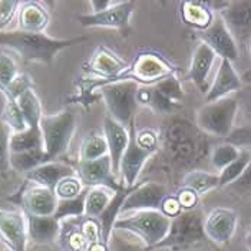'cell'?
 Instances as JSON below:
<instances>
[{"label": "cell", "mask_w": 251, "mask_h": 251, "mask_svg": "<svg viewBox=\"0 0 251 251\" xmlns=\"http://www.w3.org/2000/svg\"><path fill=\"white\" fill-rule=\"evenodd\" d=\"M86 36L72 39L50 38L45 33H29L22 30L0 32V45L12 49L27 62L52 65L59 52L86 40Z\"/></svg>", "instance_id": "1"}, {"label": "cell", "mask_w": 251, "mask_h": 251, "mask_svg": "<svg viewBox=\"0 0 251 251\" xmlns=\"http://www.w3.org/2000/svg\"><path fill=\"white\" fill-rule=\"evenodd\" d=\"M171 226V218L156 211V210H145L135 211L128 217L121 215L114 224V230L121 232H131L138 237L144 246L150 250L155 247L167 237ZM112 230V231H114Z\"/></svg>", "instance_id": "2"}, {"label": "cell", "mask_w": 251, "mask_h": 251, "mask_svg": "<svg viewBox=\"0 0 251 251\" xmlns=\"http://www.w3.org/2000/svg\"><path fill=\"white\" fill-rule=\"evenodd\" d=\"M176 68L161 53L154 50H142L136 55L122 74L100 83L99 86L121 80H132L138 85L154 86L167 77L174 76Z\"/></svg>", "instance_id": "3"}, {"label": "cell", "mask_w": 251, "mask_h": 251, "mask_svg": "<svg viewBox=\"0 0 251 251\" xmlns=\"http://www.w3.org/2000/svg\"><path fill=\"white\" fill-rule=\"evenodd\" d=\"M238 112V99L227 97L202 105L195 114V124L200 131L215 138H227L234 131Z\"/></svg>", "instance_id": "4"}, {"label": "cell", "mask_w": 251, "mask_h": 251, "mask_svg": "<svg viewBox=\"0 0 251 251\" xmlns=\"http://www.w3.org/2000/svg\"><path fill=\"white\" fill-rule=\"evenodd\" d=\"M204 214L195 208L191 211H182L171 220L170 231L167 237L155 247V250H178L198 246L205 241L204 232Z\"/></svg>", "instance_id": "5"}, {"label": "cell", "mask_w": 251, "mask_h": 251, "mask_svg": "<svg viewBox=\"0 0 251 251\" xmlns=\"http://www.w3.org/2000/svg\"><path fill=\"white\" fill-rule=\"evenodd\" d=\"M76 131V116L71 111H62L52 115H43L40 121V132L43 136V148L50 161L63 155Z\"/></svg>", "instance_id": "6"}, {"label": "cell", "mask_w": 251, "mask_h": 251, "mask_svg": "<svg viewBox=\"0 0 251 251\" xmlns=\"http://www.w3.org/2000/svg\"><path fill=\"white\" fill-rule=\"evenodd\" d=\"M109 116H112L119 124L129 128L135 122L138 99L136 94L139 85L132 80L112 82L99 86Z\"/></svg>", "instance_id": "7"}, {"label": "cell", "mask_w": 251, "mask_h": 251, "mask_svg": "<svg viewBox=\"0 0 251 251\" xmlns=\"http://www.w3.org/2000/svg\"><path fill=\"white\" fill-rule=\"evenodd\" d=\"M184 91L176 76L164 79L154 86L138 89V105H145L158 114H170L181 103Z\"/></svg>", "instance_id": "8"}, {"label": "cell", "mask_w": 251, "mask_h": 251, "mask_svg": "<svg viewBox=\"0 0 251 251\" xmlns=\"http://www.w3.org/2000/svg\"><path fill=\"white\" fill-rule=\"evenodd\" d=\"M164 142L173 159L182 165L191 164L201 155V139L190 124L181 121L173 122L165 131Z\"/></svg>", "instance_id": "9"}, {"label": "cell", "mask_w": 251, "mask_h": 251, "mask_svg": "<svg viewBox=\"0 0 251 251\" xmlns=\"http://www.w3.org/2000/svg\"><path fill=\"white\" fill-rule=\"evenodd\" d=\"M135 122L129 126V145L119 164V174L122 176V185L125 188L135 187L136 179L142 173L145 164L155 155V150H151L136 139Z\"/></svg>", "instance_id": "10"}, {"label": "cell", "mask_w": 251, "mask_h": 251, "mask_svg": "<svg viewBox=\"0 0 251 251\" xmlns=\"http://www.w3.org/2000/svg\"><path fill=\"white\" fill-rule=\"evenodd\" d=\"M238 227V213L228 207H217L204 217V232L215 246H226Z\"/></svg>", "instance_id": "11"}, {"label": "cell", "mask_w": 251, "mask_h": 251, "mask_svg": "<svg viewBox=\"0 0 251 251\" xmlns=\"http://www.w3.org/2000/svg\"><path fill=\"white\" fill-rule=\"evenodd\" d=\"M167 188L161 182L148 181L144 184H138L131 188L129 194L126 195L121 215L125 213H135V211H145V210H161L162 201L167 197Z\"/></svg>", "instance_id": "12"}, {"label": "cell", "mask_w": 251, "mask_h": 251, "mask_svg": "<svg viewBox=\"0 0 251 251\" xmlns=\"http://www.w3.org/2000/svg\"><path fill=\"white\" fill-rule=\"evenodd\" d=\"M198 36L202 43H205L217 56L221 58V60L224 59L234 62L240 56L238 45L220 15L215 16L213 23L205 30L198 32Z\"/></svg>", "instance_id": "13"}, {"label": "cell", "mask_w": 251, "mask_h": 251, "mask_svg": "<svg viewBox=\"0 0 251 251\" xmlns=\"http://www.w3.org/2000/svg\"><path fill=\"white\" fill-rule=\"evenodd\" d=\"M76 175L85 185V188L108 187L119 191L124 187L121 182H118L109 155L95 161H79Z\"/></svg>", "instance_id": "14"}, {"label": "cell", "mask_w": 251, "mask_h": 251, "mask_svg": "<svg viewBox=\"0 0 251 251\" xmlns=\"http://www.w3.org/2000/svg\"><path fill=\"white\" fill-rule=\"evenodd\" d=\"M226 26L231 32L238 46L251 42V0L228 1L227 7L220 13Z\"/></svg>", "instance_id": "15"}, {"label": "cell", "mask_w": 251, "mask_h": 251, "mask_svg": "<svg viewBox=\"0 0 251 251\" xmlns=\"http://www.w3.org/2000/svg\"><path fill=\"white\" fill-rule=\"evenodd\" d=\"M135 1H116L109 9L100 13H88L77 16V22L85 27L125 29L135 12Z\"/></svg>", "instance_id": "16"}, {"label": "cell", "mask_w": 251, "mask_h": 251, "mask_svg": "<svg viewBox=\"0 0 251 251\" xmlns=\"http://www.w3.org/2000/svg\"><path fill=\"white\" fill-rule=\"evenodd\" d=\"M0 241L10 251H26L29 237L25 213L0 208Z\"/></svg>", "instance_id": "17"}, {"label": "cell", "mask_w": 251, "mask_h": 251, "mask_svg": "<svg viewBox=\"0 0 251 251\" xmlns=\"http://www.w3.org/2000/svg\"><path fill=\"white\" fill-rule=\"evenodd\" d=\"M58 197L49 188L36 184L27 185L20 194V204L23 213L40 217H52L58 208Z\"/></svg>", "instance_id": "18"}, {"label": "cell", "mask_w": 251, "mask_h": 251, "mask_svg": "<svg viewBox=\"0 0 251 251\" xmlns=\"http://www.w3.org/2000/svg\"><path fill=\"white\" fill-rule=\"evenodd\" d=\"M241 88H243V79L237 74L235 68L232 66V62L223 59L220 62L213 83L210 85V89L205 94V103L231 97V94L240 91Z\"/></svg>", "instance_id": "19"}, {"label": "cell", "mask_w": 251, "mask_h": 251, "mask_svg": "<svg viewBox=\"0 0 251 251\" xmlns=\"http://www.w3.org/2000/svg\"><path fill=\"white\" fill-rule=\"evenodd\" d=\"M103 136L108 144L112 170L118 175L121 159L129 145V128L119 124L112 116L106 115L103 121Z\"/></svg>", "instance_id": "20"}, {"label": "cell", "mask_w": 251, "mask_h": 251, "mask_svg": "<svg viewBox=\"0 0 251 251\" xmlns=\"http://www.w3.org/2000/svg\"><path fill=\"white\" fill-rule=\"evenodd\" d=\"M215 58H217V55L202 42L195 48L193 58H191L187 77L204 94H207L210 89L208 77L211 74Z\"/></svg>", "instance_id": "21"}, {"label": "cell", "mask_w": 251, "mask_h": 251, "mask_svg": "<svg viewBox=\"0 0 251 251\" xmlns=\"http://www.w3.org/2000/svg\"><path fill=\"white\" fill-rule=\"evenodd\" d=\"M128 62L121 56H118L111 49L100 46L97 52L92 55V59L88 63V68L92 74H97L100 76V83L118 76L128 68Z\"/></svg>", "instance_id": "22"}, {"label": "cell", "mask_w": 251, "mask_h": 251, "mask_svg": "<svg viewBox=\"0 0 251 251\" xmlns=\"http://www.w3.org/2000/svg\"><path fill=\"white\" fill-rule=\"evenodd\" d=\"M75 174H76V170L72 168L71 165L59 162V161H49L38 168L32 170L25 176L30 184H36V185L49 188L53 191L55 187L59 184V181Z\"/></svg>", "instance_id": "23"}, {"label": "cell", "mask_w": 251, "mask_h": 251, "mask_svg": "<svg viewBox=\"0 0 251 251\" xmlns=\"http://www.w3.org/2000/svg\"><path fill=\"white\" fill-rule=\"evenodd\" d=\"M49 12L40 1H23L18 13V26L22 32L43 33L49 25Z\"/></svg>", "instance_id": "24"}, {"label": "cell", "mask_w": 251, "mask_h": 251, "mask_svg": "<svg viewBox=\"0 0 251 251\" xmlns=\"http://www.w3.org/2000/svg\"><path fill=\"white\" fill-rule=\"evenodd\" d=\"M26 215L27 224V237L35 244H50L56 241L60 234V223L52 217H40V215Z\"/></svg>", "instance_id": "25"}, {"label": "cell", "mask_w": 251, "mask_h": 251, "mask_svg": "<svg viewBox=\"0 0 251 251\" xmlns=\"http://www.w3.org/2000/svg\"><path fill=\"white\" fill-rule=\"evenodd\" d=\"M179 13L182 22L198 32L205 30L215 19L208 1H182Z\"/></svg>", "instance_id": "26"}, {"label": "cell", "mask_w": 251, "mask_h": 251, "mask_svg": "<svg viewBox=\"0 0 251 251\" xmlns=\"http://www.w3.org/2000/svg\"><path fill=\"white\" fill-rule=\"evenodd\" d=\"M59 241L63 251H88L89 243L80 230V217L69 218L60 223Z\"/></svg>", "instance_id": "27"}, {"label": "cell", "mask_w": 251, "mask_h": 251, "mask_svg": "<svg viewBox=\"0 0 251 251\" xmlns=\"http://www.w3.org/2000/svg\"><path fill=\"white\" fill-rule=\"evenodd\" d=\"M116 191L108 187L86 188L85 195V217L99 218L114 200Z\"/></svg>", "instance_id": "28"}, {"label": "cell", "mask_w": 251, "mask_h": 251, "mask_svg": "<svg viewBox=\"0 0 251 251\" xmlns=\"http://www.w3.org/2000/svg\"><path fill=\"white\" fill-rule=\"evenodd\" d=\"M182 187L193 190L197 195L201 197L220 187V176L218 174L204 170H193L185 174L182 179Z\"/></svg>", "instance_id": "29"}, {"label": "cell", "mask_w": 251, "mask_h": 251, "mask_svg": "<svg viewBox=\"0 0 251 251\" xmlns=\"http://www.w3.org/2000/svg\"><path fill=\"white\" fill-rule=\"evenodd\" d=\"M49 156L46 155L43 148L39 150H32V151H25V152H16V154H10L9 158V164L10 168L16 173L20 174H27L32 170L38 168L40 165L49 162Z\"/></svg>", "instance_id": "30"}, {"label": "cell", "mask_w": 251, "mask_h": 251, "mask_svg": "<svg viewBox=\"0 0 251 251\" xmlns=\"http://www.w3.org/2000/svg\"><path fill=\"white\" fill-rule=\"evenodd\" d=\"M18 105H19L22 115L25 118L27 126L32 128H40V121L43 118V109H42V103L40 99L36 95L35 89H29L25 94H22L18 99H16Z\"/></svg>", "instance_id": "31"}, {"label": "cell", "mask_w": 251, "mask_h": 251, "mask_svg": "<svg viewBox=\"0 0 251 251\" xmlns=\"http://www.w3.org/2000/svg\"><path fill=\"white\" fill-rule=\"evenodd\" d=\"M39 148H43V136L40 128L29 126L22 132H13L10 136V154L32 151Z\"/></svg>", "instance_id": "32"}, {"label": "cell", "mask_w": 251, "mask_h": 251, "mask_svg": "<svg viewBox=\"0 0 251 251\" xmlns=\"http://www.w3.org/2000/svg\"><path fill=\"white\" fill-rule=\"evenodd\" d=\"M109 155L105 136L100 134H89L82 141L79 150V161H95Z\"/></svg>", "instance_id": "33"}, {"label": "cell", "mask_w": 251, "mask_h": 251, "mask_svg": "<svg viewBox=\"0 0 251 251\" xmlns=\"http://www.w3.org/2000/svg\"><path fill=\"white\" fill-rule=\"evenodd\" d=\"M251 161V151L250 150H241L240 156L231 162L227 168H224L221 173H218L220 176V187H227L232 185L241 175L246 171L247 165Z\"/></svg>", "instance_id": "34"}, {"label": "cell", "mask_w": 251, "mask_h": 251, "mask_svg": "<svg viewBox=\"0 0 251 251\" xmlns=\"http://www.w3.org/2000/svg\"><path fill=\"white\" fill-rule=\"evenodd\" d=\"M241 154V150L234 145V144H220L215 145L210 155V161L213 168H215L218 173H221L224 168H227L231 162H234Z\"/></svg>", "instance_id": "35"}, {"label": "cell", "mask_w": 251, "mask_h": 251, "mask_svg": "<svg viewBox=\"0 0 251 251\" xmlns=\"http://www.w3.org/2000/svg\"><path fill=\"white\" fill-rule=\"evenodd\" d=\"M85 195H86V190L76 198L59 200L58 208H56V213L53 217L58 220L59 223L69 220V218L83 217L85 215Z\"/></svg>", "instance_id": "36"}, {"label": "cell", "mask_w": 251, "mask_h": 251, "mask_svg": "<svg viewBox=\"0 0 251 251\" xmlns=\"http://www.w3.org/2000/svg\"><path fill=\"white\" fill-rule=\"evenodd\" d=\"M1 121L10 128L12 134L13 132H22L26 128H29L25 118L22 115V111H20L18 102L15 99H10V98H4V108H3Z\"/></svg>", "instance_id": "37"}, {"label": "cell", "mask_w": 251, "mask_h": 251, "mask_svg": "<svg viewBox=\"0 0 251 251\" xmlns=\"http://www.w3.org/2000/svg\"><path fill=\"white\" fill-rule=\"evenodd\" d=\"M86 188L82 184V181L79 179L76 174L71 175L63 178L62 181H59V184L55 187L53 193L56 194L58 200H71V198H76L80 194H83Z\"/></svg>", "instance_id": "38"}, {"label": "cell", "mask_w": 251, "mask_h": 251, "mask_svg": "<svg viewBox=\"0 0 251 251\" xmlns=\"http://www.w3.org/2000/svg\"><path fill=\"white\" fill-rule=\"evenodd\" d=\"M19 76L18 65L13 59L4 53H0V92L4 95L12 82Z\"/></svg>", "instance_id": "39"}, {"label": "cell", "mask_w": 251, "mask_h": 251, "mask_svg": "<svg viewBox=\"0 0 251 251\" xmlns=\"http://www.w3.org/2000/svg\"><path fill=\"white\" fill-rule=\"evenodd\" d=\"M10 128L0 119V173H4L10 168Z\"/></svg>", "instance_id": "40"}, {"label": "cell", "mask_w": 251, "mask_h": 251, "mask_svg": "<svg viewBox=\"0 0 251 251\" xmlns=\"http://www.w3.org/2000/svg\"><path fill=\"white\" fill-rule=\"evenodd\" d=\"M20 4L22 1L16 0H0V32H4L10 22L18 16Z\"/></svg>", "instance_id": "41"}, {"label": "cell", "mask_w": 251, "mask_h": 251, "mask_svg": "<svg viewBox=\"0 0 251 251\" xmlns=\"http://www.w3.org/2000/svg\"><path fill=\"white\" fill-rule=\"evenodd\" d=\"M108 249L109 251H148L147 247H142L136 243L124 238L119 231H112L108 241Z\"/></svg>", "instance_id": "42"}, {"label": "cell", "mask_w": 251, "mask_h": 251, "mask_svg": "<svg viewBox=\"0 0 251 251\" xmlns=\"http://www.w3.org/2000/svg\"><path fill=\"white\" fill-rule=\"evenodd\" d=\"M32 88H33V83H32L30 76H27L26 74H19V76L12 82V85L9 86L7 92L3 97L10 98V99H15L16 100L22 94H25L26 91H29Z\"/></svg>", "instance_id": "43"}, {"label": "cell", "mask_w": 251, "mask_h": 251, "mask_svg": "<svg viewBox=\"0 0 251 251\" xmlns=\"http://www.w3.org/2000/svg\"><path fill=\"white\" fill-rule=\"evenodd\" d=\"M182 208V211H191L198 208V200H200V195L194 193L193 190L190 188H185V187H181L176 194H174Z\"/></svg>", "instance_id": "44"}, {"label": "cell", "mask_w": 251, "mask_h": 251, "mask_svg": "<svg viewBox=\"0 0 251 251\" xmlns=\"http://www.w3.org/2000/svg\"><path fill=\"white\" fill-rule=\"evenodd\" d=\"M159 211L164 215H167L168 218L173 220V218L178 217L179 214L182 213V208H181V205H179V202H178L175 195H167L164 198V201H162V205H161Z\"/></svg>", "instance_id": "45"}, {"label": "cell", "mask_w": 251, "mask_h": 251, "mask_svg": "<svg viewBox=\"0 0 251 251\" xmlns=\"http://www.w3.org/2000/svg\"><path fill=\"white\" fill-rule=\"evenodd\" d=\"M234 190L240 191V193H247V191H251V161L250 164L247 165L246 171L243 173V175L232 184L230 185Z\"/></svg>", "instance_id": "46"}, {"label": "cell", "mask_w": 251, "mask_h": 251, "mask_svg": "<svg viewBox=\"0 0 251 251\" xmlns=\"http://www.w3.org/2000/svg\"><path fill=\"white\" fill-rule=\"evenodd\" d=\"M115 0H91L89 6H91V13H100L106 9H109L111 6H114Z\"/></svg>", "instance_id": "47"}, {"label": "cell", "mask_w": 251, "mask_h": 251, "mask_svg": "<svg viewBox=\"0 0 251 251\" xmlns=\"http://www.w3.org/2000/svg\"><path fill=\"white\" fill-rule=\"evenodd\" d=\"M171 251H210V250H207V249H201V247H197V246H193V247L178 249V250H171Z\"/></svg>", "instance_id": "48"}, {"label": "cell", "mask_w": 251, "mask_h": 251, "mask_svg": "<svg viewBox=\"0 0 251 251\" xmlns=\"http://www.w3.org/2000/svg\"><path fill=\"white\" fill-rule=\"evenodd\" d=\"M244 243H246V247H247V250L251 251V227L249 232H247V235H246V240H244Z\"/></svg>", "instance_id": "49"}, {"label": "cell", "mask_w": 251, "mask_h": 251, "mask_svg": "<svg viewBox=\"0 0 251 251\" xmlns=\"http://www.w3.org/2000/svg\"><path fill=\"white\" fill-rule=\"evenodd\" d=\"M249 52H250V56H251V42H250V45H249Z\"/></svg>", "instance_id": "50"}, {"label": "cell", "mask_w": 251, "mask_h": 251, "mask_svg": "<svg viewBox=\"0 0 251 251\" xmlns=\"http://www.w3.org/2000/svg\"><path fill=\"white\" fill-rule=\"evenodd\" d=\"M165 251H171V250H165Z\"/></svg>", "instance_id": "51"}]
</instances>
